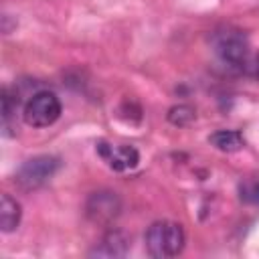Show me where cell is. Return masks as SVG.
Wrapping results in <instances>:
<instances>
[{"instance_id":"cell-1","label":"cell","mask_w":259,"mask_h":259,"mask_svg":"<svg viewBox=\"0 0 259 259\" xmlns=\"http://www.w3.org/2000/svg\"><path fill=\"white\" fill-rule=\"evenodd\" d=\"M184 229L174 221H156L146 231V249L152 257H176L184 249Z\"/></svg>"},{"instance_id":"cell-2","label":"cell","mask_w":259,"mask_h":259,"mask_svg":"<svg viewBox=\"0 0 259 259\" xmlns=\"http://www.w3.org/2000/svg\"><path fill=\"white\" fill-rule=\"evenodd\" d=\"M212 49L217 57L229 67H249V40L239 28H221L212 34Z\"/></svg>"},{"instance_id":"cell-3","label":"cell","mask_w":259,"mask_h":259,"mask_svg":"<svg viewBox=\"0 0 259 259\" xmlns=\"http://www.w3.org/2000/svg\"><path fill=\"white\" fill-rule=\"evenodd\" d=\"M61 115V101L53 91H38L34 93L22 111L24 121L30 127H47L53 125Z\"/></svg>"},{"instance_id":"cell-4","label":"cell","mask_w":259,"mask_h":259,"mask_svg":"<svg viewBox=\"0 0 259 259\" xmlns=\"http://www.w3.org/2000/svg\"><path fill=\"white\" fill-rule=\"evenodd\" d=\"M61 160L55 156H34L30 160H26L14 174V180L20 188L24 190H34L38 186H42L47 180H51L55 176V172L59 170Z\"/></svg>"},{"instance_id":"cell-5","label":"cell","mask_w":259,"mask_h":259,"mask_svg":"<svg viewBox=\"0 0 259 259\" xmlns=\"http://www.w3.org/2000/svg\"><path fill=\"white\" fill-rule=\"evenodd\" d=\"M121 210V200L111 190H97L91 192L85 202V214L91 223L97 225H109L117 219Z\"/></svg>"},{"instance_id":"cell-6","label":"cell","mask_w":259,"mask_h":259,"mask_svg":"<svg viewBox=\"0 0 259 259\" xmlns=\"http://www.w3.org/2000/svg\"><path fill=\"white\" fill-rule=\"evenodd\" d=\"M97 152L109 164V168H113L117 172L127 170V168H136V164L140 160L138 150L132 148V146H109L105 142H99Z\"/></svg>"},{"instance_id":"cell-7","label":"cell","mask_w":259,"mask_h":259,"mask_svg":"<svg viewBox=\"0 0 259 259\" xmlns=\"http://www.w3.org/2000/svg\"><path fill=\"white\" fill-rule=\"evenodd\" d=\"M130 251V239L125 233L121 231H109L103 235V239L99 241V245H95L91 249V257H105V259H113V257H123Z\"/></svg>"},{"instance_id":"cell-8","label":"cell","mask_w":259,"mask_h":259,"mask_svg":"<svg viewBox=\"0 0 259 259\" xmlns=\"http://www.w3.org/2000/svg\"><path fill=\"white\" fill-rule=\"evenodd\" d=\"M20 204L10 196L2 194L0 198V229L4 233H12L20 223Z\"/></svg>"},{"instance_id":"cell-9","label":"cell","mask_w":259,"mask_h":259,"mask_svg":"<svg viewBox=\"0 0 259 259\" xmlns=\"http://www.w3.org/2000/svg\"><path fill=\"white\" fill-rule=\"evenodd\" d=\"M208 142L221 152H237L243 148V136L235 130H219L208 136Z\"/></svg>"},{"instance_id":"cell-10","label":"cell","mask_w":259,"mask_h":259,"mask_svg":"<svg viewBox=\"0 0 259 259\" xmlns=\"http://www.w3.org/2000/svg\"><path fill=\"white\" fill-rule=\"evenodd\" d=\"M194 117H196L194 107H190V105H186V103L174 105V107H170V111H168V121H170L172 125H178V127L188 125Z\"/></svg>"},{"instance_id":"cell-11","label":"cell","mask_w":259,"mask_h":259,"mask_svg":"<svg viewBox=\"0 0 259 259\" xmlns=\"http://www.w3.org/2000/svg\"><path fill=\"white\" fill-rule=\"evenodd\" d=\"M239 196L241 200L249 204H259V180H245L239 186Z\"/></svg>"},{"instance_id":"cell-12","label":"cell","mask_w":259,"mask_h":259,"mask_svg":"<svg viewBox=\"0 0 259 259\" xmlns=\"http://www.w3.org/2000/svg\"><path fill=\"white\" fill-rule=\"evenodd\" d=\"M249 69H251V75L255 79H259V55L253 59V63H249Z\"/></svg>"}]
</instances>
